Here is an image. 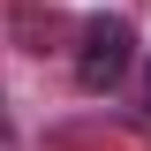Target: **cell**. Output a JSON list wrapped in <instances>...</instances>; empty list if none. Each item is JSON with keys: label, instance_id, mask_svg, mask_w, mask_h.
<instances>
[{"label": "cell", "instance_id": "1", "mask_svg": "<svg viewBox=\"0 0 151 151\" xmlns=\"http://www.w3.org/2000/svg\"><path fill=\"white\" fill-rule=\"evenodd\" d=\"M129 60H136V30L121 15H91L76 30V83L83 91H113L129 76Z\"/></svg>", "mask_w": 151, "mask_h": 151}, {"label": "cell", "instance_id": "2", "mask_svg": "<svg viewBox=\"0 0 151 151\" xmlns=\"http://www.w3.org/2000/svg\"><path fill=\"white\" fill-rule=\"evenodd\" d=\"M0 151H15V129H8V113H0Z\"/></svg>", "mask_w": 151, "mask_h": 151}, {"label": "cell", "instance_id": "3", "mask_svg": "<svg viewBox=\"0 0 151 151\" xmlns=\"http://www.w3.org/2000/svg\"><path fill=\"white\" fill-rule=\"evenodd\" d=\"M144 113H151V91H144Z\"/></svg>", "mask_w": 151, "mask_h": 151}]
</instances>
